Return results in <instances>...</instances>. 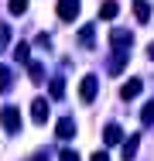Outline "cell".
<instances>
[{
  "instance_id": "ac0fdd59",
  "label": "cell",
  "mask_w": 154,
  "mask_h": 161,
  "mask_svg": "<svg viewBox=\"0 0 154 161\" xmlns=\"http://www.w3.org/2000/svg\"><path fill=\"white\" fill-rule=\"evenodd\" d=\"M140 120H144V124H154V103H147V106H144V113H140Z\"/></svg>"
},
{
  "instance_id": "4fadbf2b",
  "label": "cell",
  "mask_w": 154,
  "mask_h": 161,
  "mask_svg": "<svg viewBox=\"0 0 154 161\" xmlns=\"http://www.w3.org/2000/svg\"><path fill=\"white\" fill-rule=\"evenodd\" d=\"M123 62H127V52H113V58H110V65H106V69H110V72H120Z\"/></svg>"
},
{
  "instance_id": "7402d4cb",
  "label": "cell",
  "mask_w": 154,
  "mask_h": 161,
  "mask_svg": "<svg viewBox=\"0 0 154 161\" xmlns=\"http://www.w3.org/2000/svg\"><path fill=\"white\" fill-rule=\"evenodd\" d=\"M92 161H110V158H106V151H96V154H92Z\"/></svg>"
},
{
  "instance_id": "277c9868",
  "label": "cell",
  "mask_w": 154,
  "mask_h": 161,
  "mask_svg": "<svg viewBox=\"0 0 154 161\" xmlns=\"http://www.w3.org/2000/svg\"><path fill=\"white\" fill-rule=\"evenodd\" d=\"M55 10H58L62 21H75V17H79V0H58Z\"/></svg>"
},
{
  "instance_id": "5b68a950",
  "label": "cell",
  "mask_w": 154,
  "mask_h": 161,
  "mask_svg": "<svg viewBox=\"0 0 154 161\" xmlns=\"http://www.w3.org/2000/svg\"><path fill=\"white\" fill-rule=\"evenodd\" d=\"M140 89H144V79H127L123 89H120V96L123 99H134V96H140Z\"/></svg>"
},
{
  "instance_id": "ffe728a7",
  "label": "cell",
  "mask_w": 154,
  "mask_h": 161,
  "mask_svg": "<svg viewBox=\"0 0 154 161\" xmlns=\"http://www.w3.org/2000/svg\"><path fill=\"white\" fill-rule=\"evenodd\" d=\"M58 161H79V154H75V151H69V147H65V151H62V154H58Z\"/></svg>"
},
{
  "instance_id": "2e32d148",
  "label": "cell",
  "mask_w": 154,
  "mask_h": 161,
  "mask_svg": "<svg viewBox=\"0 0 154 161\" xmlns=\"http://www.w3.org/2000/svg\"><path fill=\"white\" fill-rule=\"evenodd\" d=\"M7 7H10V14H24L28 10V0H10Z\"/></svg>"
},
{
  "instance_id": "6da1fadb",
  "label": "cell",
  "mask_w": 154,
  "mask_h": 161,
  "mask_svg": "<svg viewBox=\"0 0 154 161\" xmlns=\"http://www.w3.org/2000/svg\"><path fill=\"white\" fill-rule=\"evenodd\" d=\"M0 124H3L7 134H17V130H21V113H17V106H3V110H0Z\"/></svg>"
},
{
  "instance_id": "7c38bea8",
  "label": "cell",
  "mask_w": 154,
  "mask_h": 161,
  "mask_svg": "<svg viewBox=\"0 0 154 161\" xmlns=\"http://www.w3.org/2000/svg\"><path fill=\"white\" fill-rule=\"evenodd\" d=\"M28 75H31V82H41V79H45V65H41V62H31L28 65Z\"/></svg>"
},
{
  "instance_id": "d6986e66",
  "label": "cell",
  "mask_w": 154,
  "mask_h": 161,
  "mask_svg": "<svg viewBox=\"0 0 154 161\" xmlns=\"http://www.w3.org/2000/svg\"><path fill=\"white\" fill-rule=\"evenodd\" d=\"M79 41H82V45H92V28H82V31H79Z\"/></svg>"
},
{
  "instance_id": "9a60e30c",
  "label": "cell",
  "mask_w": 154,
  "mask_h": 161,
  "mask_svg": "<svg viewBox=\"0 0 154 161\" xmlns=\"http://www.w3.org/2000/svg\"><path fill=\"white\" fill-rule=\"evenodd\" d=\"M10 89V69H0V93Z\"/></svg>"
},
{
  "instance_id": "ba28073f",
  "label": "cell",
  "mask_w": 154,
  "mask_h": 161,
  "mask_svg": "<svg viewBox=\"0 0 154 161\" xmlns=\"http://www.w3.org/2000/svg\"><path fill=\"white\" fill-rule=\"evenodd\" d=\"M137 147H140V137H137V134H134V137H127V141H123V161H134L137 158Z\"/></svg>"
},
{
  "instance_id": "44dd1931",
  "label": "cell",
  "mask_w": 154,
  "mask_h": 161,
  "mask_svg": "<svg viewBox=\"0 0 154 161\" xmlns=\"http://www.w3.org/2000/svg\"><path fill=\"white\" fill-rule=\"evenodd\" d=\"M7 41H10V28H7V24H0V45H7Z\"/></svg>"
},
{
  "instance_id": "8fae6325",
  "label": "cell",
  "mask_w": 154,
  "mask_h": 161,
  "mask_svg": "<svg viewBox=\"0 0 154 161\" xmlns=\"http://www.w3.org/2000/svg\"><path fill=\"white\" fill-rule=\"evenodd\" d=\"M117 10H120V7H117L113 0H106V3L99 7V17H103V21H113V17H117Z\"/></svg>"
},
{
  "instance_id": "8992f818",
  "label": "cell",
  "mask_w": 154,
  "mask_h": 161,
  "mask_svg": "<svg viewBox=\"0 0 154 161\" xmlns=\"http://www.w3.org/2000/svg\"><path fill=\"white\" fill-rule=\"evenodd\" d=\"M55 134H58L62 141L75 137V120H72V117H62V120H58V127H55Z\"/></svg>"
},
{
  "instance_id": "30bf717a",
  "label": "cell",
  "mask_w": 154,
  "mask_h": 161,
  "mask_svg": "<svg viewBox=\"0 0 154 161\" xmlns=\"http://www.w3.org/2000/svg\"><path fill=\"white\" fill-rule=\"evenodd\" d=\"M134 17H137V21H147V17H151V3H147V0H134Z\"/></svg>"
},
{
  "instance_id": "9c48e42d",
  "label": "cell",
  "mask_w": 154,
  "mask_h": 161,
  "mask_svg": "<svg viewBox=\"0 0 154 161\" xmlns=\"http://www.w3.org/2000/svg\"><path fill=\"white\" fill-rule=\"evenodd\" d=\"M103 141H106V144H120V141H123V130L117 127V124H106V130H103Z\"/></svg>"
},
{
  "instance_id": "7a4b0ae2",
  "label": "cell",
  "mask_w": 154,
  "mask_h": 161,
  "mask_svg": "<svg viewBox=\"0 0 154 161\" xmlns=\"http://www.w3.org/2000/svg\"><path fill=\"white\" fill-rule=\"evenodd\" d=\"M96 89H99V79H96V75H82V82H79L82 103H92V99H96Z\"/></svg>"
},
{
  "instance_id": "3957f363",
  "label": "cell",
  "mask_w": 154,
  "mask_h": 161,
  "mask_svg": "<svg viewBox=\"0 0 154 161\" xmlns=\"http://www.w3.org/2000/svg\"><path fill=\"white\" fill-rule=\"evenodd\" d=\"M110 41H113V48H117V52H123V48H130V45H134V34L123 31V28H113V31H110Z\"/></svg>"
},
{
  "instance_id": "5bb4252c",
  "label": "cell",
  "mask_w": 154,
  "mask_h": 161,
  "mask_svg": "<svg viewBox=\"0 0 154 161\" xmlns=\"http://www.w3.org/2000/svg\"><path fill=\"white\" fill-rule=\"evenodd\" d=\"M48 93H52V99H62V96H65V82H62V79H52Z\"/></svg>"
},
{
  "instance_id": "603a6c76",
  "label": "cell",
  "mask_w": 154,
  "mask_h": 161,
  "mask_svg": "<svg viewBox=\"0 0 154 161\" xmlns=\"http://www.w3.org/2000/svg\"><path fill=\"white\" fill-rule=\"evenodd\" d=\"M147 55H151V58H154V41H151V48H147Z\"/></svg>"
},
{
  "instance_id": "52a82bcc",
  "label": "cell",
  "mask_w": 154,
  "mask_h": 161,
  "mask_svg": "<svg viewBox=\"0 0 154 161\" xmlns=\"http://www.w3.org/2000/svg\"><path fill=\"white\" fill-rule=\"evenodd\" d=\"M31 117H34V124H45L48 120V99H34L31 103Z\"/></svg>"
},
{
  "instance_id": "e0dca14e",
  "label": "cell",
  "mask_w": 154,
  "mask_h": 161,
  "mask_svg": "<svg viewBox=\"0 0 154 161\" xmlns=\"http://www.w3.org/2000/svg\"><path fill=\"white\" fill-rule=\"evenodd\" d=\"M14 58H17V62H28V45H24V41L14 48Z\"/></svg>"
}]
</instances>
